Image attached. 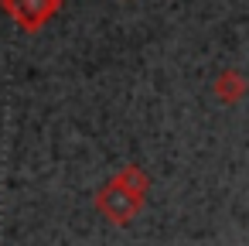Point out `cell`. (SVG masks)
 <instances>
[{"label": "cell", "mask_w": 249, "mask_h": 246, "mask_svg": "<svg viewBox=\"0 0 249 246\" xmlns=\"http://www.w3.org/2000/svg\"><path fill=\"white\" fill-rule=\"evenodd\" d=\"M140 202H143V174L133 171V168H126L116 181H109L99 191L96 205H99V212H106V219L126 222V219H133V212L140 208Z\"/></svg>", "instance_id": "6da1fadb"}]
</instances>
